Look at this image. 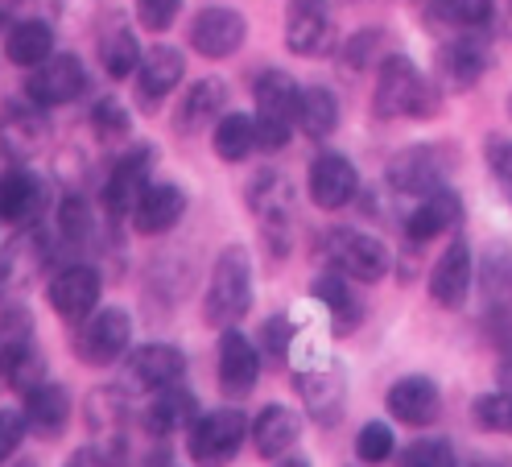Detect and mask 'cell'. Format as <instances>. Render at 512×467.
Listing matches in <instances>:
<instances>
[{"instance_id":"cell-1","label":"cell","mask_w":512,"mask_h":467,"mask_svg":"<svg viewBox=\"0 0 512 467\" xmlns=\"http://www.w3.org/2000/svg\"><path fill=\"white\" fill-rule=\"evenodd\" d=\"M252 306V265L244 244H228L215 257L211 269V286H207V302H203V319L219 331L236 327Z\"/></svg>"},{"instance_id":"cell-2","label":"cell","mask_w":512,"mask_h":467,"mask_svg":"<svg viewBox=\"0 0 512 467\" xmlns=\"http://www.w3.org/2000/svg\"><path fill=\"white\" fill-rule=\"evenodd\" d=\"M298 100H302V91L285 71H265L256 79V116H252L256 149L277 153L290 145V133L298 124Z\"/></svg>"},{"instance_id":"cell-3","label":"cell","mask_w":512,"mask_h":467,"mask_svg":"<svg viewBox=\"0 0 512 467\" xmlns=\"http://www.w3.org/2000/svg\"><path fill=\"white\" fill-rule=\"evenodd\" d=\"M372 108L380 120H397V116H430L434 112V91L422 79V71L409 58H384L380 75H376V96Z\"/></svg>"},{"instance_id":"cell-4","label":"cell","mask_w":512,"mask_h":467,"mask_svg":"<svg viewBox=\"0 0 512 467\" xmlns=\"http://www.w3.org/2000/svg\"><path fill=\"white\" fill-rule=\"evenodd\" d=\"M244 434H252L240 410H211L186 434V451L195 467H228L244 447Z\"/></svg>"},{"instance_id":"cell-5","label":"cell","mask_w":512,"mask_h":467,"mask_svg":"<svg viewBox=\"0 0 512 467\" xmlns=\"http://www.w3.org/2000/svg\"><path fill=\"white\" fill-rule=\"evenodd\" d=\"M87 87V71L75 54H50L42 67H34V75L25 79V96L38 108H58L79 100V91Z\"/></svg>"},{"instance_id":"cell-6","label":"cell","mask_w":512,"mask_h":467,"mask_svg":"<svg viewBox=\"0 0 512 467\" xmlns=\"http://www.w3.org/2000/svg\"><path fill=\"white\" fill-rule=\"evenodd\" d=\"M128 339H133V319H128L120 306H112V310H100V315L75 335V356L91 368H108L112 360H120L128 352Z\"/></svg>"},{"instance_id":"cell-7","label":"cell","mask_w":512,"mask_h":467,"mask_svg":"<svg viewBox=\"0 0 512 467\" xmlns=\"http://www.w3.org/2000/svg\"><path fill=\"white\" fill-rule=\"evenodd\" d=\"M331 42H335V25H331L327 0H290V13H285V46L310 58V54H327Z\"/></svg>"},{"instance_id":"cell-8","label":"cell","mask_w":512,"mask_h":467,"mask_svg":"<svg viewBox=\"0 0 512 467\" xmlns=\"http://www.w3.org/2000/svg\"><path fill=\"white\" fill-rule=\"evenodd\" d=\"M149 166H153V149L149 145H137L133 153H124V158L116 162V170L108 174V186H104V207H108L112 220L133 215V207L149 191Z\"/></svg>"},{"instance_id":"cell-9","label":"cell","mask_w":512,"mask_h":467,"mask_svg":"<svg viewBox=\"0 0 512 467\" xmlns=\"http://www.w3.org/2000/svg\"><path fill=\"white\" fill-rule=\"evenodd\" d=\"M256 377H261V356L236 327H228L219 335V393L240 401L256 389Z\"/></svg>"},{"instance_id":"cell-10","label":"cell","mask_w":512,"mask_h":467,"mask_svg":"<svg viewBox=\"0 0 512 467\" xmlns=\"http://www.w3.org/2000/svg\"><path fill=\"white\" fill-rule=\"evenodd\" d=\"M331 253H335V265L343 269V277L351 282H380L389 273V248H384L376 236H364V232H331Z\"/></svg>"},{"instance_id":"cell-11","label":"cell","mask_w":512,"mask_h":467,"mask_svg":"<svg viewBox=\"0 0 512 467\" xmlns=\"http://www.w3.org/2000/svg\"><path fill=\"white\" fill-rule=\"evenodd\" d=\"M100 273H95V265H67L62 273H54L50 282V306L58 319L67 323H79L87 319L95 302H100Z\"/></svg>"},{"instance_id":"cell-12","label":"cell","mask_w":512,"mask_h":467,"mask_svg":"<svg viewBox=\"0 0 512 467\" xmlns=\"http://www.w3.org/2000/svg\"><path fill=\"white\" fill-rule=\"evenodd\" d=\"M248 38V21L236 9H203L190 25V46L203 58H232Z\"/></svg>"},{"instance_id":"cell-13","label":"cell","mask_w":512,"mask_h":467,"mask_svg":"<svg viewBox=\"0 0 512 467\" xmlns=\"http://www.w3.org/2000/svg\"><path fill=\"white\" fill-rule=\"evenodd\" d=\"M442 153L438 149H405L389 162V186L397 195H413V199H426L434 191H442Z\"/></svg>"},{"instance_id":"cell-14","label":"cell","mask_w":512,"mask_h":467,"mask_svg":"<svg viewBox=\"0 0 512 467\" xmlns=\"http://www.w3.org/2000/svg\"><path fill=\"white\" fill-rule=\"evenodd\" d=\"M356 191H360V174L343 158V153H323V158L310 166V199H314V207L339 211V207H347L351 199H356Z\"/></svg>"},{"instance_id":"cell-15","label":"cell","mask_w":512,"mask_h":467,"mask_svg":"<svg viewBox=\"0 0 512 467\" xmlns=\"http://www.w3.org/2000/svg\"><path fill=\"white\" fill-rule=\"evenodd\" d=\"M475 265H471V248H467V240H455L446 253L434 261V269H430V298L438 302V306H446V310H459L463 302H467V294H471V273Z\"/></svg>"},{"instance_id":"cell-16","label":"cell","mask_w":512,"mask_h":467,"mask_svg":"<svg viewBox=\"0 0 512 467\" xmlns=\"http://www.w3.org/2000/svg\"><path fill=\"white\" fill-rule=\"evenodd\" d=\"M182 215H186V191L174 182H157L133 207V228L141 236H166L170 228H178Z\"/></svg>"},{"instance_id":"cell-17","label":"cell","mask_w":512,"mask_h":467,"mask_svg":"<svg viewBox=\"0 0 512 467\" xmlns=\"http://www.w3.org/2000/svg\"><path fill=\"white\" fill-rule=\"evenodd\" d=\"M199 422V397L190 389H157V397L145 406V430L153 434V439H170V434L178 430H190Z\"/></svg>"},{"instance_id":"cell-18","label":"cell","mask_w":512,"mask_h":467,"mask_svg":"<svg viewBox=\"0 0 512 467\" xmlns=\"http://www.w3.org/2000/svg\"><path fill=\"white\" fill-rule=\"evenodd\" d=\"M25 422L34 434H42V439H58L62 430H67L71 422V393L54 385V381H42L25 393Z\"/></svg>"},{"instance_id":"cell-19","label":"cell","mask_w":512,"mask_h":467,"mask_svg":"<svg viewBox=\"0 0 512 467\" xmlns=\"http://www.w3.org/2000/svg\"><path fill=\"white\" fill-rule=\"evenodd\" d=\"M438 410H442V397L430 377H401L389 389V414L405 426H430Z\"/></svg>"},{"instance_id":"cell-20","label":"cell","mask_w":512,"mask_h":467,"mask_svg":"<svg viewBox=\"0 0 512 467\" xmlns=\"http://www.w3.org/2000/svg\"><path fill=\"white\" fill-rule=\"evenodd\" d=\"M488 71V50L475 38H455L438 50V83L451 91H467L471 83H479V75Z\"/></svg>"},{"instance_id":"cell-21","label":"cell","mask_w":512,"mask_h":467,"mask_svg":"<svg viewBox=\"0 0 512 467\" xmlns=\"http://www.w3.org/2000/svg\"><path fill=\"white\" fill-rule=\"evenodd\" d=\"M178 79H182V54L170 50V46H153L141 58V67H137V100L145 108L162 104L170 91L178 87Z\"/></svg>"},{"instance_id":"cell-22","label":"cell","mask_w":512,"mask_h":467,"mask_svg":"<svg viewBox=\"0 0 512 467\" xmlns=\"http://www.w3.org/2000/svg\"><path fill=\"white\" fill-rule=\"evenodd\" d=\"M42 182L29 170L0 174V224H29L42 211Z\"/></svg>"},{"instance_id":"cell-23","label":"cell","mask_w":512,"mask_h":467,"mask_svg":"<svg viewBox=\"0 0 512 467\" xmlns=\"http://www.w3.org/2000/svg\"><path fill=\"white\" fill-rule=\"evenodd\" d=\"M128 368H133V381L141 389H170L182 381L186 372V356L174 348V344H145L133 360H128Z\"/></svg>"},{"instance_id":"cell-24","label":"cell","mask_w":512,"mask_h":467,"mask_svg":"<svg viewBox=\"0 0 512 467\" xmlns=\"http://www.w3.org/2000/svg\"><path fill=\"white\" fill-rule=\"evenodd\" d=\"M298 434H302V422H298L294 410L269 406V410H261V418L252 422V447L261 459H281L298 443Z\"/></svg>"},{"instance_id":"cell-25","label":"cell","mask_w":512,"mask_h":467,"mask_svg":"<svg viewBox=\"0 0 512 467\" xmlns=\"http://www.w3.org/2000/svg\"><path fill=\"white\" fill-rule=\"evenodd\" d=\"M459 215H463V207H459V195L455 191H434V195H426L418 207H413L405 232L418 240V244H426V240H434L442 232H451L459 224Z\"/></svg>"},{"instance_id":"cell-26","label":"cell","mask_w":512,"mask_h":467,"mask_svg":"<svg viewBox=\"0 0 512 467\" xmlns=\"http://www.w3.org/2000/svg\"><path fill=\"white\" fill-rule=\"evenodd\" d=\"M223 104H228V91H223V83L219 79H203V83H195L186 91V100L178 104V116H174V129L178 133H203L207 124L223 112Z\"/></svg>"},{"instance_id":"cell-27","label":"cell","mask_w":512,"mask_h":467,"mask_svg":"<svg viewBox=\"0 0 512 467\" xmlns=\"http://www.w3.org/2000/svg\"><path fill=\"white\" fill-rule=\"evenodd\" d=\"M54 54V29L46 21H21L5 34V58L13 67H42V62Z\"/></svg>"},{"instance_id":"cell-28","label":"cell","mask_w":512,"mask_h":467,"mask_svg":"<svg viewBox=\"0 0 512 467\" xmlns=\"http://www.w3.org/2000/svg\"><path fill=\"white\" fill-rule=\"evenodd\" d=\"M298 393L306 397V410L318 418V422H335V414L343 410V377L335 368H318V372H302L298 377Z\"/></svg>"},{"instance_id":"cell-29","label":"cell","mask_w":512,"mask_h":467,"mask_svg":"<svg viewBox=\"0 0 512 467\" xmlns=\"http://www.w3.org/2000/svg\"><path fill=\"white\" fill-rule=\"evenodd\" d=\"M29 352H34V323L17 306L13 315L0 319V377H17L29 364Z\"/></svg>"},{"instance_id":"cell-30","label":"cell","mask_w":512,"mask_h":467,"mask_svg":"<svg viewBox=\"0 0 512 467\" xmlns=\"http://www.w3.org/2000/svg\"><path fill=\"white\" fill-rule=\"evenodd\" d=\"M314 298L331 310V319H335L339 335H347V331H356V327H360L364 306H360L356 294H351V286L343 282V273H323V277H318V282H314Z\"/></svg>"},{"instance_id":"cell-31","label":"cell","mask_w":512,"mask_h":467,"mask_svg":"<svg viewBox=\"0 0 512 467\" xmlns=\"http://www.w3.org/2000/svg\"><path fill=\"white\" fill-rule=\"evenodd\" d=\"M335 124H339V100L327 87H306L298 100V129L310 141H323L335 133Z\"/></svg>"},{"instance_id":"cell-32","label":"cell","mask_w":512,"mask_h":467,"mask_svg":"<svg viewBox=\"0 0 512 467\" xmlns=\"http://www.w3.org/2000/svg\"><path fill=\"white\" fill-rule=\"evenodd\" d=\"M211 145L223 162H244L248 153L256 149V124L252 116L244 112H223L215 120V133H211Z\"/></svg>"},{"instance_id":"cell-33","label":"cell","mask_w":512,"mask_h":467,"mask_svg":"<svg viewBox=\"0 0 512 467\" xmlns=\"http://www.w3.org/2000/svg\"><path fill=\"white\" fill-rule=\"evenodd\" d=\"M0 129H5V145L17 153H38L46 145V124L34 108H5L0 112Z\"/></svg>"},{"instance_id":"cell-34","label":"cell","mask_w":512,"mask_h":467,"mask_svg":"<svg viewBox=\"0 0 512 467\" xmlns=\"http://www.w3.org/2000/svg\"><path fill=\"white\" fill-rule=\"evenodd\" d=\"M100 62L112 79H128L137 67H141V46L128 29H112V34L100 42Z\"/></svg>"},{"instance_id":"cell-35","label":"cell","mask_w":512,"mask_h":467,"mask_svg":"<svg viewBox=\"0 0 512 467\" xmlns=\"http://www.w3.org/2000/svg\"><path fill=\"white\" fill-rule=\"evenodd\" d=\"M496 13V0H434V17L451 29H484Z\"/></svg>"},{"instance_id":"cell-36","label":"cell","mask_w":512,"mask_h":467,"mask_svg":"<svg viewBox=\"0 0 512 467\" xmlns=\"http://www.w3.org/2000/svg\"><path fill=\"white\" fill-rule=\"evenodd\" d=\"M91 129H95V137H104V141H120V137L133 133V116L124 112L120 100H100L91 108Z\"/></svg>"},{"instance_id":"cell-37","label":"cell","mask_w":512,"mask_h":467,"mask_svg":"<svg viewBox=\"0 0 512 467\" xmlns=\"http://www.w3.org/2000/svg\"><path fill=\"white\" fill-rule=\"evenodd\" d=\"M401 467H459V459L446 439H418L401 455Z\"/></svg>"},{"instance_id":"cell-38","label":"cell","mask_w":512,"mask_h":467,"mask_svg":"<svg viewBox=\"0 0 512 467\" xmlns=\"http://www.w3.org/2000/svg\"><path fill=\"white\" fill-rule=\"evenodd\" d=\"M471 414L484 430H508L512 434V393H484L475 401Z\"/></svg>"},{"instance_id":"cell-39","label":"cell","mask_w":512,"mask_h":467,"mask_svg":"<svg viewBox=\"0 0 512 467\" xmlns=\"http://www.w3.org/2000/svg\"><path fill=\"white\" fill-rule=\"evenodd\" d=\"M91 228H95V220H91V207L83 199L71 195V199L58 203V232L67 236V240H79L83 244L91 236Z\"/></svg>"},{"instance_id":"cell-40","label":"cell","mask_w":512,"mask_h":467,"mask_svg":"<svg viewBox=\"0 0 512 467\" xmlns=\"http://www.w3.org/2000/svg\"><path fill=\"white\" fill-rule=\"evenodd\" d=\"M356 455H360V463H384L393 455V430L384 422H368L356 434Z\"/></svg>"},{"instance_id":"cell-41","label":"cell","mask_w":512,"mask_h":467,"mask_svg":"<svg viewBox=\"0 0 512 467\" xmlns=\"http://www.w3.org/2000/svg\"><path fill=\"white\" fill-rule=\"evenodd\" d=\"M178 9H182V0H137V21L149 29V34H166L178 17Z\"/></svg>"},{"instance_id":"cell-42","label":"cell","mask_w":512,"mask_h":467,"mask_svg":"<svg viewBox=\"0 0 512 467\" xmlns=\"http://www.w3.org/2000/svg\"><path fill=\"white\" fill-rule=\"evenodd\" d=\"M488 170H492L500 191L512 199V141L508 137H492L488 141Z\"/></svg>"},{"instance_id":"cell-43","label":"cell","mask_w":512,"mask_h":467,"mask_svg":"<svg viewBox=\"0 0 512 467\" xmlns=\"http://www.w3.org/2000/svg\"><path fill=\"white\" fill-rule=\"evenodd\" d=\"M25 430H29L25 414H17V410H0V463H9V459L17 455V447H21V439H25Z\"/></svg>"},{"instance_id":"cell-44","label":"cell","mask_w":512,"mask_h":467,"mask_svg":"<svg viewBox=\"0 0 512 467\" xmlns=\"http://www.w3.org/2000/svg\"><path fill=\"white\" fill-rule=\"evenodd\" d=\"M380 46V34H372V29H364V34H356L351 38V46L343 50V58H347V67H368V58H372V50Z\"/></svg>"},{"instance_id":"cell-45","label":"cell","mask_w":512,"mask_h":467,"mask_svg":"<svg viewBox=\"0 0 512 467\" xmlns=\"http://www.w3.org/2000/svg\"><path fill=\"white\" fill-rule=\"evenodd\" d=\"M265 348H269L273 356L290 352V319H269V323H265Z\"/></svg>"},{"instance_id":"cell-46","label":"cell","mask_w":512,"mask_h":467,"mask_svg":"<svg viewBox=\"0 0 512 467\" xmlns=\"http://www.w3.org/2000/svg\"><path fill=\"white\" fill-rule=\"evenodd\" d=\"M62 467H112V459L104 451H95V447H79Z\"/></svg>"},{"instance_id":"cell-47","label":"cell","mask_w":512,"mask_h":467,"mask_svg":"<svg viewBox=\"0 0 512 467\" xmlns=\"http://www.w3.org/2000/svg\"><path fill=\"white\" fill-rule=\"evenodd\" d=\"M273 467H310V459H302V455H281Z\"/></svg>"},{"instance_id":"cell-48","label":"cell","mask_w":512,"mask_h":467,"mask_svg":"<svg viewBox=\"0 0 512 467\" xmlns=\"http://www.w3.org/2000/svg\"><path fill=\"white\" fill-rule=\"evenodd\" d=\"M0 282H5V265H0Z\"/></svg>"}]
</instances>
